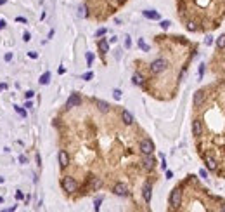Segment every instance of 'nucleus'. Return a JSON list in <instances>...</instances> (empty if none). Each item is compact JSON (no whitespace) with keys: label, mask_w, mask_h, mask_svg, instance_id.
<instances>
[{"label":"nucleus","mask_w":225,"mask_h":212,"mask_svg":"<svg viewBox=\"0 0 225 212\" xmlns=\"http://www.w3.org/2000/svg\"><path fill=\"white\" fill-rule=\"evenodd\" d=\"M142 196H144L145 203H151V198H152V186L151 183H145L144 188H142Z\"/></svg>","instance_id":"7"},{"label":"nucleus","mask_w":225,"mask_h":212,"mask_svg":"<svg viewBox=\"0 0 225 212\" xmlns=\"http://www.w3.org/2000/svg\"><path fill=\"white\" fill-rule=\"evenodd\" d=\"M16 21H17V23H26V17H21V16H17V17H16Z\"/></svg>","instance_id":"36"},{"label":"nucleus","mask_w":225,"mask_h":212,"mask_svg":"<svg viewBox=\"0 0 225 212\" xmlns=\"http://www.w3.org/2000/svg\"><path fill=\"white\" fill-rule=\"evenodd\" d=\"M59 165L62 169L70 165V157H68V153H66L64 150H61V151H59Z\"/></svg>","instance_id":"10"},{"label":"nucleus","mask_w":225,"mask_h":212,"mask_svg":"<svg viewBox=\"0 0 225 212\" xmlns=\"http://www.w3.org/2000/svg\"><path fill=\"white\" fill-rule=\"evenodd\" d=\"M154 158L151 157V155H144V160H142V167L145 169V170H152L154 169Z\"/></svg>","instance_id":"8"},{"label":"nucleus","mask_w":225,"mask_h":212,"mask_svg":"<svg viewBox=\"0 0 225 212\" xmlns=\"http://www.w3.org/2000/svg\"><path fill=\"white\" fill-rule=\"evenodd\" d=\"M7 89V84H0V91H5Z\"/></svg>","instance_id":"43"},{"label":"nucleus","mask_w":225,"mask_h":212,"mask_svg":"<svg viewBox=\"0 0 225 212\" xmlns=\"http://www.w3.org/2000/svg\"><path fill=\"white\" fill-rule=\"evenodd\" d=\"M140 151H142V155H151L154 151V143L151 139H142L140 141Z\"/></svg>","instance_id":"4"},{"label":"nucleus","mask_w":225,"mask_h":212,"mask_svg":"<svg viewBox=\"0 0 225 212\" xmlns=\"http://www.w3.org/2000/svg\"><path fill=\"white\" fill-rule=\"evenodd\" d=\"M121 120H123L125 125H132V124H134V115L130 113L128 110H123V113H121Z\"/></svg>","instance_id":"11"},{"label":"nucleus","mask_w":225,"mask_h":212,"mask_svg":"<svg viewBox=\"0 0 225 212\" xmlns=\"http://www.w3.org/2000/svg\"><path fill=\"white\" fill-rule=\"evenodd\" d=\"M204 98H206L204 91H198V92L194 94V106H201L203 101H204Z\"/></svg>","instance_id":"12"},{"label":"nucleus","mask_w":225,"mask_h":212,"mask_svg":"<svg viewBox=\"0 0 225 212\" xmlns=\"http://www.w3.org/2000/svg\"><path fill=\"white\" fill-rule=\"evenodd\" d=\"M199 176H201L203 179H206V177H208V172H206L204 169H201V170H199Z\"/></svg>","instance_id":"31"},{"label":"nucleus","mask_w":225,"mask_h":212,"mask_svg":"<svg viewBox=\"0 0 225 212\" xmlns=\"http://www.w3.org/2000/svg\"><path fill=\"white\" fill-rule=\"evenodd\" d=\"M187 28L191 30V32H196V30H198V26H196V23H192V21H191V23L187 24Z\"/></svg>","instance_id":"29"},{"label":"nucleus","mask_w":225,"mask_h":212,"mask_svg":"<svg viewBox=\"0 0 225 212\" xmlns=\"http://www.w3.org/2000/svg\"><path fill=\"white\" fill-rule=\"evenodd\" d=\"M203 73H204V65H201V66H199V78L203 76Z\"/></svg>","instance_id":"35"},{"label":"nucleus","mask_w":225,"mask_h":212,"mask_svg":"<svg viewBox=\"0 0 225 212\" xmlns=\"http://www.w3.org/2000/svg\"><path fill=\"white\" fill-rule=\"evenodd\" d=\"M92 76H94V73H92V71H88V73H85V75H83V80H92Z\"/></svg>","instance_id":"30"},{"label":"nucleus","mask_w":225,"mask_h":212,"mask_svg":"<svg viewBox=\"0 0 225 212\" xmlns=\"http://www.w3.org/2000/svg\"><path fill=\"white\" fill-rule=\"evenodd\" d=\"M28 56H30V58H33V59H37V58H38V54H37V52H30Z\"/></svg>","instance_id":"40"},{"label":"nucleus","mask_w":225,"mask_h":212,"mask_svg":"<svg viewBox=\"0 0 225 212\" xmlns=\"http://www.w3.org/2000/svg\"><path fill=\"white\" fill-rule=\"evenodd\" d=\"M4 59H5V61H11L12 59V54H11V52H9V54H5V58H4Z\"/></svg>","instance_id":"42"},{"label":"nucleus","mask_w":225,"mask_h":212,"mask_svg":"<svg viewBox=\"0 0 225 212\" xmlns=\"http://www.w3.org/2000/svg\"><path fill=\"white\" fill-rule=\"evenodd\" d=\"M2 4H5V0H0V6H2Z\"/></svg>","instance_id":"47"},{"label":"nucleus","mask_w":225,"mask_h":212,"mask_svg":"<svg viewBox=\"0 0 225 212\" xmlns=\"http://www.w3.org/2000/svg\"><path fill=\"white\" fill-rule=\"evenodd\" d=\"M173 177V172L172 170H166V179H172Z\"/></svg>","instance_id":"38"},{"label":"nucleus","mask_w":225,"mask_h":212,"mask_svg":"<svg viewBox=\"0 0 225 212\" xmlns=\"http://www.w3.org/2000/svg\"><path fill=\"white\" fill-rule=\"evenodd\" d=\"M97 108H99V111H102V113H107L109 111V104L106 103V101H95Z\"/></svg>","instance_id":"15"},{"label":"nucleus","mask_w":225,"mask_h":212,"mask_svg":"<svg viewBox=\"0 0 225 212\" xmlns=\"http://www.w3.org/2000/svg\"><path fill=\"white\" fill-rule=\"evenodd\" d=\"M112 193L118 196H127L128 195V188L123 183H118V184H114V188H112Z\"/></svg>","instance_id":"6"},{"label":"nucleus","mask_w":225,"mask_h":212,"mask_svg":"<svg viewBox=\"0 0 225 212\" xmlns=\"http://www.w3.org/2000/svg\"><path fill=\"white\" fill-rule=\"evenodd\" d=\"M180 203H182V190L180 188H173L172 193H170V205L173 209H177V207H180Z\"/></svg>","instance_id":"2"},{"label":"nucleus","mask_w":225,"mask_h":212,"mask_svg":"<svg viewBox=\"0 0 225 212\" xmlns=\"http://www.w3.org/2000/svg\"><path fill=\"white\" fill-rule=\"evenodd\" d=\"M0 183H4V177H0Z\"/></svg>","instance_id":"48"},{"label":"nucleus","mask_w":225,"mask_h":212,"mask_svg":"<svg viewBox=\"0 0 225 212\" xmlns=\"http://www.w3.org/2000/svg\"><path fill=\"white\" fill-rule=\"evenodd\" d=\"M24 108H33V104H31V101H28V103L24 104Z\"/></svg>","instance_id":"44"},{"label":"nucleus","mask_w":225,"mask_h":212,"mask_svg":"<svg viewBox=\"0 0 225 212\" xmlns=\"http://www.w3.org/2000/svg\"><path fill=\"white\" fill-rule=\"evenodd\" d=\"M23 40H24V42H30V40H31V38H30V33H24V35H23Z\"/></svg>","instance_id":"33"},{"label":"nucleus","mask_w":225,"mask_h":212,"mask_svg":"<svg viewBox=\"0 0 225 212\" xmlns=\"http://www.w3.org/2000/svg\"><path fill=\"white\" fill-rule=\"evenodd\" d=\"M170 24H172V23L168 21V19H165V21H161V23H159V26L163 28V30H168V28H170Z\"/></svg>","instance_id":"24"},{"label":"nucleus","mask_w":225,"mask_h":212,"mask_svg":"<svg viewBox=\"0 0 225 212\" xmlns=\"http://www.w3.org/2000/svg\"><path fill=\"white\" fill-rule=\"evenodd\" d=\"M101 203H102V198H101V196H99V198H97V200H95V203H94V210H99V209H101Z\"/></svg>","instance_id":"25"},{"label":"nucleus","mask_w":225,"mask_h":212,"mask_svg":"<svg viewBox=\"0 0 225 212\" xmlns=\"http://www.w3.org/2000/svg\"><path fill=\"white\" fill-rule=\"evenodd\" d=\"M2 202H4V198H2V196H0V203H2Z\"/></svg>","instance_id":"49"},{"label":"nucleus","mask_w":225,"mask_h":212,"mask_svg":"<svg viewBox=\"0 0 225 212\" xmlns=\"http://www.w3.org/2000/svg\"><path fill=\"white\" fill-rule=\"evenodd\" d=\"M92 61H94V54H92V52H88V54H87V65L90 66Z\"/></svg>","instance_id":"28"},{"label":"nucleus","mask_w":225,"mask_h":212,"mask_svg":"<svg viewBox=\"0 0 225 212\" xmlns=\"http://www.w3.org/2000/svg\"><path fill=\"white\" fill-rule=\"evenodd\" d=\"M102 186V181L99 177H90V190H99Z\"/></svg>","instance_id":"14"},{"label":"nucleus","mask_w":225,"mask_h":212,"mask_svg":"<svg viewBox=\"0 0 225 212\" xmlns=\"http://www.w3.org/2000/svg\"><path fill=\"white\" fill-rule=\"evenodd\" d=\"M166 68H168V61H166V59H154L152 63H151V71H152L154 75L163 73Z\"/></svg>","instance_id":"1"},{"label":"nucleus","mask_w":225,"mask_h":212,"mask_svg":"<svg viewBox=\"0 0 225 212\" xmlns=\"http://www.w3.org/2000/svg\"><path fill=\"white\" fill-rule=\"evenodd\" d=\"M19 162H21V163H26V157H19Z\"/></svg>","instance_id":"45"},{"label":"nucleus","mask_w":225,"mask_h":212,"mask_svg":"<svg viewBox=\"0 0 225 212\" xmlns=\"http://www.w3.org/2000/svg\"><path fill=\"white\" fill-rule=\"evenodd\" d=\"M112 96H114V99H121V91H120V89H114V91H112Z\"/></svg>","instance_id":"26"},{"label":"nucleus","mask_w":225,"mask_h":212,"mask_svg":"<svg viewBox=\"0 0 225 212\" xmlns=\"http://www.w3.org/2000/svg\"><path fill=\"white\" fill-rule=\"evenodd\" d=\"M4 28H5V21H4V19H0V30H4Z\"/></svg>","instance_id":"41"},{"label":"nucleus","mask_w":225,"mask_h":212,"mask_svg":"<svg viewBox=\"0 0 225 212\" xmlns=\"http://www.w3.org/2000/svg\"><path fill=\"white\" fill-rule=\"evenodd\" d=\"M142 14L147 19H159V12H156V11H144Z\"/></svg>","instance_id":"16"},{"label":"nucleus","mask_w":225,"mask_h":212,"mask_svg":"<svg viewBox=\"0 0 225 212\" xmlns=\"http://www.w3.org/2000/svg\"><path fill=\"white\" fill-rule=\"evenodd\" d=\"M204 163H206V169L208 170H216V160L211 157H206L204 158Z\"/></svg>","instance_id":"13"},{"label":"nucleus","mask_w":225,"mask_h":212,"mask_svg":"<svg viewBox=\"0 0 225 212\" xmlns=\"http://www.w3.org/2000/svg\"><path fill=\"white\" fill-rule=\"evenodd\" d=\"M107 33V28H99L95 32V37H102V35H106Z\"/></svg>","instance_id":"23"},{"label":"nucleus","mask_w":225,"mask_h":212,"mask_svg":"<svg viewBox=\"0 0 225 212\" xmlns=\"http://www.w3.org/2000/svg\"><path fill=\"white\" fill-rule=\"evenodd\" d=\"M78 17H87V6L85 4H81L78 7Z\"/></svg>","instance_id":"21"},{"label":"nucleus","mask_w":225,"mask_h":212,"mask_svg":"<svg viewBox=\"0 0 225 212\" xmlns=\"http://www.w3.org/2000/svg\"><path fill=\"white\" fill-rule=\"evenodd\" d=\"M16 111L21 115V117H26V110H23L21 106H16Z\"/></svg>","instance_id":"27"},{"label":"nucleus","mask_w":225,"mask_h":212,"mask_svg":"<svg viewBox=\"0 0 225 212\" xmlns=\"http://www.w3.org/2000/svg\"><path fill=\"white\" fill-rule=\"evenodd\" d=\"M23 196H24V195H23L21 191H16V198H17V200H23Z\"/></svg>","instance_id":"37"},{"label":"nucleus","mask_w":225,"mask_h":212,"mask_svg":"<svg viewBox=\"0 0 225 212\" xmlns=\"http://www.w3.org/2000/svg\"><path fill=\"white\" fill-rule=\"evenodd\" d=\"M201 134H203V124H201V120H194L192 122V136L199 137Z\"/></svg>","instance_id":"9"},{"label":"nucleus","mask_w":225,"mask_h":212,"mask_svg":"<svg viewBox=\"0 0 225 212\" xmlns=\"http://www.w3.org/2000/svg\"><path fill=\"white\" fill-rule=\"evenodd\" d=\"M33 96H35V92H33V91H28V92H26V98L28 99H31Z\"/></svg>","instance_id":"39"},{"label":"nucleus","mask_w":225,"mask_h":212,"mask_svg":"<svg viewBox=\"0 0 225 212\" xmlns=\"http://www.w3.org/2000/svg\"><path fill=\"white\" fill-rule=\"evenodd\" d=\"M81 104V98H80V94H76V92H73L70 96V99L66 101V108L70 110V108H76V106H80Z\"/></svg>","instance_id":"5"},{"label":"nucleus","mask_w":225,"mask_h":212,"mask_svg":"<svg viewBox=\"0 0 225 212\" xmlns=\"http://www.w3.org/2000/svg\"><path fill=\"white\" fill-rule=\"evenodd\" d=\"M220 210H222V212H225V203H223V205H220Z\"/></svg>","instance_id":"46"},{"label":"nucleus","mask_w":225,"mask_h":212,"mask_svg":"<svg viewBox=\"0 0 225 212\" xmlns=\"http://www.w3.org/2000/svg\"><path fill=\"white\" fill-rule=\"evenodd\" d=\"M130 45H132V40H130V37H127V40H125V47L128 49Z\"/></svg>","instance_id":"34"},{"label":"nucleus","mask_w":225,"mask_h":212,"mask_svg":"<svg viewBox=\"0 0 225 212\" xmlns=\"http://www.w3.org/2000/svg\"><path fill=\"white\" fill-rule=\"evenodd\" d=\"M48 82H50V71H45V73L40 76V84H42V85H47Z\"/></svg>","instance_id":"19"},{"label":"nucleus","mask_w":225,"mask_h":212,"mask_svg":"<svg viewBox=\"0 0 225 212\" xmlns=\"http://www.w3.org/2000/svg\"><path fill=\"white\" fill-rule=\"evenodd\" d=\"M62 188H64V191H68V193H75V191L78 190V183H76L73 177L66 176L64 179H62Z\"/></svg>","instance_id":"3"},{"label":"nucleus","mask_w":225,"mask_h":212,"mask_svg":"<svg viewBox=\"0 0 225 212\" xmlns=\"http://www.w3.org/2000/svg\"><path fill=\"white\" fill-rule=\"evenodd\" d=\"M216 47H218V49H223L225 47V33L216 38Z\"/></svg>","instance_id":"20"},{"label":"nucleus","mask_w":225,"mask_h":212,"mask_svg":"<svg viewBox=\"0 0 225 212\" xmlns=\"http://www.w3.org/2000/svg\"><path fill=\"white\" fill-rule=\"evenodd\" d=\"M204 44H206V45H211V44H213V37H206Z\"/></svg>","instance_id":"32"},{"label":"nucleus","mask_w":225,"mask_h":212,"mask_svg":"<svg viewBox=\"0 0 225 212\" xmlns=\"http://www.w3.org/2000/svg\"><path fill=\"white\" fill-rule=\"evenodd\" d=\"M99 49H101L102 54L109 52V42H107V40H99Z\"/></svg>","instance_id":"17"},{"label":"nucleus","mask_w":225,"mask_h":212,"mask_svg":"<svg viewBox=\"0 0 225 212\" xmlns=\"http://www.w3.org/2000/svg\"><path fill=\"white\" fill-rule=\"evenodd\" d=\"M132 82H134V85H142V84H144V76L140 75V73H135V75L132 76Z\"/></svg>","instance_id":"18"},{"label":"nucleus","mask_w":225,"mask_h":212,"mask_svg":"<svg viewBox=\"0 0 225 212\" xmlns=\"http://www.w3.org/2000/svg\"><path fill=\"white\" fill-rule=\"evenodd\" d=\"M139 47H140V49H142V50H145V52L149 50V45L145 44V42H144V40H142V38H139Z\"/></svg>","instance_id":"22"}]
</instances>
